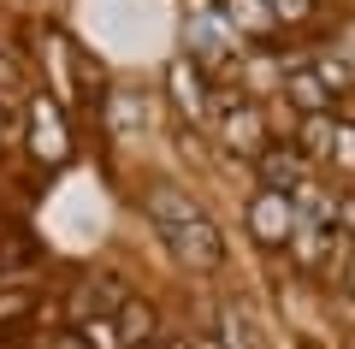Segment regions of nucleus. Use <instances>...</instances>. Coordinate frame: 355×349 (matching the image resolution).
I'll list each match as a JSON object with an SVG mask.
<instances>
[{
  "label": "nucleus",
  "instance_id": "f03ea898",
  "mask_svg": "<svg viewBox=\"0 0 355 349\" xmlns=\"http://www.w3.org/2000/svg\"><path fill=\"white\" fill-rule=\"evenodd\" d=\"M166 243L178 249V261H190V266H214L219 261V237H214V225L196 213V219L184 225H166Z\"/></svg>",
  "mask_w": 355,
  "mask_h": 349
},
{
  "label": "nucleus",
  "instance_id": "f257e3e1",
  "mask_svg": "<svg viewBox=\"0 0 355 349\" xmlns=\"http://www.w3.org/2000/svg\"><path fill=\"white\" fill-rule=\"evenodd\" d=\"M24 142H30V160L36 166H65L71 160V125L53 95H36L24 107Z\"/></svg>",
  "mask_w": 355,
  "mask_h": 349
},
{
  "label": "nucleus",
  "instance_id": "20e7f679",
  "mask_svg": "<svg viewBox=\"0 0 355 349\" xmlns=\"http://www.w3.org/2000/svg\"><path fill=\"white\" fill-rule=\"evenodd\" d=\"M113 325H119V337H125V349H148V337H154V314L142 308L137 296H125V308L113 314Z\"/></svg>",
  "mask_w": 355,
  "mask_h": 349
},
{
  "label": "nucleus",
  "instance_id": "6e6552de",
  "mask_svg": "<svg viewBox=\"0 0 355 349\" xmlns=\"http://www.w3.org/2000/svg\"><path fill=\"white\" fill-rule=\"evenodd\" d=\"M53 349H89V343H83V332H77V337H53Z\"/></svg>",
  "mask_w": 355,
  "mask_h": 349
},
{
  "label": "nucleus",
  "instance_id": "0eeeda50",
  "mask_svg": "<svg viewBox=\"0 0 355 349\" xmlns=\"http://www.w3.org/2000/svg\"><path fill=\"white\" fill-rule=\"evenodd\" d=\"M24 314H30V296H24V290H0V325L24 320Z\"/></svg>",
  "mask_w": 355,
  "mask_h": 349
},
{
  "label": "nucleus",
  "instance_id": "423d86ee",
  "mask_svg": "<svg viewBox=\"0 0 355 349\" xmlns=\"http://www.w3.org/2000/svg\"><path fill=\"white\" fill-rule=\"evenodd\" d=\"M77 332H83V343H89V349H125V337H119V325H107V320H83Z\"/></svg>",
  "mask_w": 355,
  "mask_h": 349
},
{
  "label": "nucleus",
  "instance_id": "39448f33",
  "mask_svg": "<svg viewBox=\"0 0 355 349\" xmlns=\"http://www.w3.org/2000/svg\"><path fill=\"white\" fill-rule=\"evenodd\" d=\"M172 101L184 107V119H202V83H196V71L190 65H172Z\"/></svg>",
  "mask_w": 355,
  "mask_h": 349
},
{
  "label": "nucleus",
  "instance_id": "7ed1b4c3",
  "mask_svg": "<svg viewBox=\"0 0 355 349\" xmlns=\"http://www.w3.org/2000/svg\"><path fill=\"white\" fill-rule=\"evenodd\" d=\"M249 219H254V237H261V243H284V237H291V207H284V196H279V189L254 201V213H249Z\"/></svg>",
  "mask_w": 355,
  "mask_h": 349
},
{
  "label": "nucleus",
  "instance_id": "9d476101",
  "mask_svg": "<svg viewBox=\"0 0 355 349\" xmlns=\"http://www.w3.org/2000/svg\"><path fill=\"white\" fill-rule=\"evenodd\" d=\"M0 137H6V107H0Z\"/></svg>",
  "mask_w": 355,
  "mask_h": 349
},
{
  "label": "nucleus",
  "instance_id": "1a4fd4ad",
  "mask_svg": "<svg viewBox=\"0 0 355 349\" xmlns=\"http://www.w3.org/2000/svg\"><path fill=\"white\" fill-rule=\"evenodd\" d=\"M0 83H12V60L6 53H0Z\"/></svg>",
  "mask_w": 355,
  "mask_h": 349
}]
</instances>
